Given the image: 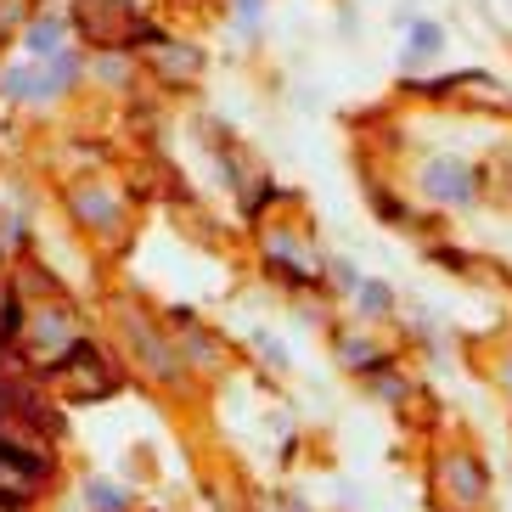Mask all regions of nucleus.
<instances>
[{"label":"nucleus","mask_w":512,"mask_h":512,"mask_svg":"<svg viewBox=\"0 0 512 512\" xmlns=\"http://www.w3.org/2000/svg\"><path fill=\"white\" fill-rule=\"evenodd\" d=\"M74 17H79V34H85L91 46H130V34H136V40H158L152 29L136 23L130 0H79Z\"/></svg>","instance_id":"f257e3e1"},{"label":"nucleus","mask_w":512,"mask_h":512,"mask_svg":"<svg viewBox=\"0 0 512 512\" xmlns=\"http://www.w3.org/2000/svg\"><path fill=\"white\" fill-rule=\"evenodd\" d=\"M434 484H439V507L451 501V512H479L484 490H490V479H484V467L473 462L467 451L439 456V467H434Z\"/></svg>","instance_id":"f03ea898"},{"label":"nucleus","mask_w":512,"mask_h":512,"mask_svg":"<svg viewBox=\"0 0 512 512\" xmlns=\"http://www.w3.org/2000/svg\"><path fill=\"white\" fill-rule=\"evenodd\" d=\"M51 377H62L79 400H102V394H113V372L102 366V355H96L91 344H68L57 361H51Z\"/></svg>","instance_id":"7ed1b4c3"},{"label":"nucleus","mask_w":512,"mask_h":512,"mask_svg":"<svg viewBox=\"0 0 512 512\" xmlns=\"http://www.w3.org/2000/svg\"><path fill=\"white\" fill-rule=\"evenodd\" d=\"M40 484H46V456L23 451V445H0V501H6V507L34 501Z\"/></svg>","instance_id":"20e7f679"},{"label":"nucleus","mask_w":512,"mask_h":512,"mask_svg":"<svg viewBox=\"0 0 512 512\" xmlns=\"http://www.w3.org/2000/svg\"><path fill=\"white\" fill-rule=\"evenodd\" d=\"M422 186H428V197H439V203L473 197V175H467V164H456V158H434V164L422 169Z\"/></svg>","instance_id":"39448f33"},{"label":"nucleus","mask_w":512,"mask_h":512,"mask_svg":"<svg viewBox=\"0 0 512 512\" xmlns=\"http://www.w3.org/2000/svg\"><path fill=\"white\" fill-rule=\"evenodd\" d=\"M74 214L85 220V226H96V231L119 226V203H113L107 192H96V186H91V192H74Z\"/></svg>","instance_id":"423d86ee"},{"label":"nucleus","mask_w":512,"mask_h":512,"mask_svg":"<svg viewBox=\"0 0 512 512\" xmlns=\"http://www.w3.org/2000/svg\"><path fill=\"white\" fill-rule=\"evenodd\" d=\"M124 327H130V338H136V344L147 349V355H141V361H147L152 372H158V377H169V372H175V361H169L164 338H152V332H147V321H136V316H130V321H124Z\"/></svg>","instance_id":"0eeeda50"},{"label":"nucleus","mask_w":512,"mask_h":512,"mask_svg":"<svg viewBox=\"0 0 512 512\" xmlns=\"http://www.w3.org/2000/svg\"><path fill=\"white\" fill-rule=\"evenodd\" d=\"M57 34H62L57 17H40V23L29 29V51L34 57H57Z\"/></svg>","instance_id":"6e6552de"},{"label":"nucleus","mask_w":512,"mask_h":512,"mask_svg":"<svg viewBox=\"0 0 512 512\" xmlns=\"http://www.w3.org/2000/svg\"><path fill=\"white\" fill-rule=\"evenodd\" d=\"M439 23H411V51H406V62H417V57H434L439 51Z\"/></svg>","instance_id":"1a4fd4ad"},{"label":"nucleus","mask_w":512,"mask_h":512,"mask_svg":"<svg viewBox=\"0 0 512 512\" xmlns=\"http://www.w3.org/2000/svg\"><path fill=\"white\" fill-rule=\"evenodd\" d=\"M338 355H344V366H377V349L366 344V338H344Z\"/></svg>","instance_id":"9d476101"},{"label":"nucleus","mask_w":512,"mask_h":512,"mask_svg":"<svg viewBox=\"0 0 512 512\" xmlns=\"http://www.w3.org/2000/svg\"><path fill=\"white\" fill-rule=\"evenodd\" d=\"M361 310H366V316H383V310H389V287H383V282H361Z\"/></svg>","instance_id":"9b49d317"},{"label":"nucleus","mask_w":512,"mask_h":512,"mask_svg":"<svg viewBox=\"0 0 512 512\" xmlns=\"http://www.w3.org/2000/svg\"><path fill=\"white\" fill-rule=\"evenodd\" d=\"M85 496H91L96 512H119V507H124V496L113 490V484H85Z\"/></svg>","instance_id":"f8f14e48"},{"label":"nucleus","mask_w":512,"mask_h":512,"mask_svg":"<svg viewBox=\"0 0 512 512\" xmlns=\"http://www.w3.org/2000/svg\"><path fill=\"white\" fill-rule=\"evenodd\" d=\"M158 62H164V68H181V74H197V51H158Z\"/></svg>","instance_id":"ddd939ff"},{"label":"nucleus","mask_w":512,"mask_h":512,"mask_svg":"<svg viewBox=\"0 0 512 512\" xmlns=\"http://www.w3.org/2000/svg\"><path fill=\"white\" fill-rule=\"evenodd\" d=\"M237 6H242V17H254V6H259V0H237Z\"/></svg>","instance_id":"4468645a"}]
</instances>
